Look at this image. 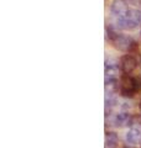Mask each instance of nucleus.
I'll return each mask as SVG.
<instances>
[{"mask_svg":"<svg viewBox=\"0 0 141 148\" xmlns=\"http://www.w3.org/2000/svg\"><path fill=\"white\" fill-rule=\"evenodd\" d=\"M113 45L116 49L121 51V52H130L133 48H135L136 42L131 36H126V35H119L113 41Z\"/></svg>","mask_w":141,"mask_h":148,"instance_id":"obj_1","label":"nucleus"},{"mask_svg":"<svg viewBox=\"0 0 141 148\" xmlns=\"http://www.w3.org/2000/svg\"><path fill=\"white\" fill-rule=\"evenodd\" d=\"M119 85H120V92L123 96H133V94L136 91L135 80L129 74H125V75L121 77Z\"/></svg>","mask_w":141,"mask_h":148,"instance_id":"obj_2","label":"nucleus"},{"mask_svg":"<svg viewBox=\"0 0 141 148\" xmlns=\"http://www.w3.org/2000/svg\"><path fill=\"white\" fill-rule=\"evenodd\" d=\"M129 10H130L129 5L126 4L125 0H113V1H111L110 12H111V15L116 16L118 18L125 16Z\"/></svg>","mask_w":141,"mask_h":148,"instance_id":"obj_3","label":"nucleus"},{"mask_svg":"<svg viewBox=\"0 0 141 148\" xmlns=\"http://www.w3.org/2000/svg\"><path fill=\"white\" fill-rule=\"evenodd\" d=\"M138 59L131 54H125L120 59V69L125 74H129L131 72H134L138 68Z\"/></svg>","mask_w":141,"mask_h":148,"instance_id":"obj_4","label":"nucleus"},{"mask_svg":"<svg viewBox=\"0 0 141 148\" xmlns=\"http://www.w3.org/2000/svg\"><path fill=\"white\" fill-rule=\"evenodd\" d=\"M109 121L111 122V125H114L116 127H126L134 123L133 117L126 112H121V114L115 115V116H110Z\"/></svg>","mask_w":141,"mask_h":148,"instance_id":"obj_5","label":"nucleus"},{"mask_svg":"<svg viewBox=\"0 0 141 148\" xmlns=\"http://www.w3.org/2000/svg\"><path fill=\"white\" fill-rule=\"evenodd\" d=\"M125 140L130 145H136V143L141 142V131L139 128H130L128 132H126V136H125Z\"/></svg>","mask_w":141,"mask_h":148,"instance_id":"obj_6","label":"nucleus"},{"mask_svg":"<svg viewBox=\"0 0 141 148\" xmlns=\"http://www.w3.org/2000/svg\"><path fill=\"white\" fill-rule=\"evenodd\" d=\"M125 16L128 17L131 22H134L136 26L141 25V10H139V9H130Z\"/></svg>","mask_w":141,"mask_h":148,"instance_id":"obj_7","label":"nucleus"},{"mask_svg":"<svg viewBox=\"0 0 141 148\" xmlns=\"http://www.w3.org/2000/svg\"><path fill=\"white\" fill-rule=\"evenodd\" d=\"M118 142H119V137L114 132H108L105 136V146L106 148H116Z\"/></svg>","mask_w":141,"mask_h":148,"instance_id":"obj_8","label":"nucleus"},{"mask_svg":"<svg viewBox=\"0 0 141 148\" xmlns=\"http://www.w3.org/2000/svg\"><path fill=\"white\" fill-rule=\"evenodd\" d=\"M128 5H133V6H140L141 5V0H125Z\"/></svg>","mask_w":141,"mask_h":148,"instance_id":"obj_9","label":"nucleus"},{"mask_svg":"<svg viewBox=\"0 0 141 148\" xmlns=\"http://www.w3.org/2000/svg\"><path fill=\"white\" fill-rule=\"evenodd\" d=\"M134 80H135V88H136V90H141V75L140 77H135Z\"/></svg>","mask_w":141,"mask_h":148,"instance_id":"obj_10","label":"nucleus"},{"mask_svg":"<svg viewBox=\"0 0 141 148\" xmlns=\"http://www.w3.org/2000/svg\"><path fill=\"white\" fill-rule=\"evenodd\" d=\"M131 108V105L128 104V103H123V105H121V109L123 110H126V109H130Z\"/></svg>","mask_w":141,"mask_h":148,"instance_id":"obj_11","label":"nucleus"},{"mask_svg":"<svg viewBox=\"0 0 141 148\" xmlns=\"http://www.w3.org/2000/svg\"><path fill=\"white\" fill-rule=\"evenodd\" d=\"M140 32H141V27H140Z\"/></svg>","mask_w":141,"mask_h":148,"instance_id":"obj_12","label":"nucleus"},{"mask_svg":"<svg viewBox=\"0 0 141 148\" xmlns=\"http://www.w3.org/2000/svg\"><path fill=\"white\" fill-rule=\"evenodd\" d=\"M125 148H130V147H125Z\"/></svg>","mask_w":141,"mask_h":148,"instance_id":"obj_13","label":"nucleus"},{"mask_svg":"<svg viewBox=\"0 0 141 148\" xmlns=\"http://www.w3.org/2000/svg\"><path fill=\"white\" fill-rule=\"evenodd\" d=\"M140 106H141V105H140Z\"/></svg>","mask_w":141,"mask_h":148,"instance_id":"obj_14","label":"nucleus"}]
</instances>
